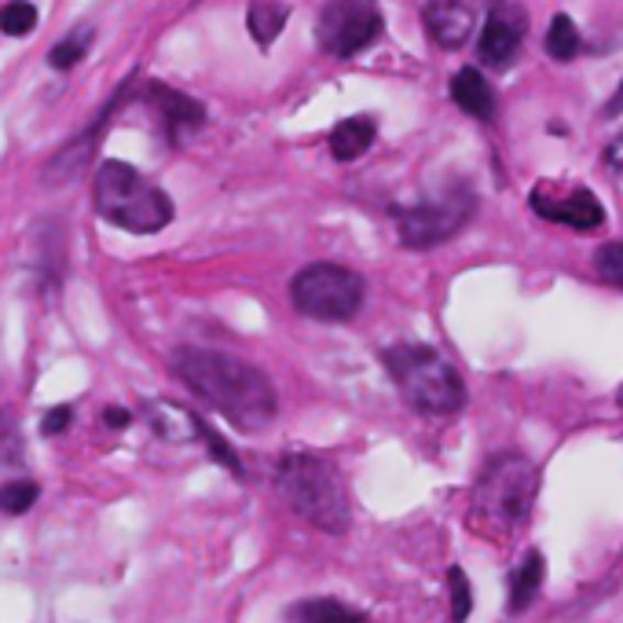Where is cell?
I'll return each mask as SVG.
<instances>
[{"instance_id": "cell-13", "label": "cell", "mask_w": 623, "mask_h": 623, "mask_svg": "<svg viewBox=\"0 0 623 623\" xmlns=\"http://www.w3.org/2000/svg\"><path fill=\"white\" fill-rule=\"evenodd\" d=\"M144 96H147V103L158 111L162 125H166V136L173 140V144H180V140L188 136V133H194V129L205 125V107L199 100H191V96L169 89V85L147 81L144 85Z\"/></svg>"}, {"instance_id": "cell-25", "label": "cell", "mask_w": 623, "mask_h": 623, "mask_svg": "<svg viewBox=\"0 0 623 623\" xmlns=\"http://www.w3.org/2000/svg\"><path fill=\"white\" fill-rule=\"evenodd\" d=\"M447 587H452V620L466 623L469 612H474V587H469V579L458 565L447 568Z\"/></svg>"}, {"instance_id": "cell-1", "label": "cell", "mask_w": 623, "mask_h": 623, "mask_svg": "<svg viewBox=\"0 0 623 623\" xmlns=\"http://www.w3.org/2000/svg\"><path fill=\"white\" fill-rule=\"evenodd\" d=\"M173 367L194 397H202L224 419H232L238 430H265L276 419V386L265 370L246 359L210 353V348H183L173 359Z\"/></svg>"}, {"instance_id": "cell-26", "label": "cell", "mask_w": 623, "mask_h": 623, "mask_svg": "<svg viewBox=\"0 0 623 623\" xmlns=\"http://www.w3.org/2000/svg\"><path fill=\"white\" fill-rule=\"evenodd\" d=\"M0 463H23V433H19L15 414L0 411Z\"/></svg>"}, {"instance_id": "cell-10", "label": "cell", "mask_w": 623, "mask_h": 623, "mask_svg": "<svg viewBox=\"0 0 623 623\" xmlns=\"http://www.w3.org/2000/svg\"><path fill=\"white\" fill-rule=\"evenodd\" d=\"M529 205L543 221L565 224L572 232H594L605 224V205L590 188H561V183H539L529 194Z\"/></svg>"}, {"instance_id": "cell-12", "label": "cell", "mask_w": 623, "mask_h": 623, "mask_svg": "<svg viewBox=\"0 0 623 623\" xmlns=\"http://www.w3.org/2000/svg\"><path fill=\"white\" fill-rule=\"evenodd\" d=\"M422 23L433 45H441L444 52H458L477 30V8L474 0H425Z\"/></svg>"}, {"instance_id": "cell-6", "label": "cell", "mask_w": 623, "mask_h": 623, "mask_svg": "<svg viewBox=\"0 0 623 623\" xmlns=\"http://www.w3.org/2000/svg\"><path fill=\"white\" fill-rule=\"evenodd\" d=\"M367 282L359 271L334 265V260H315V265L301 268L290 279V301L293 309L309 320L323 323H345L364 309Z\"/></svg>"}, {"instance_id": "cell-18", "label": "cell", "mask_w": 623, "mask_h": 623, "mask_svg": "<svg viewBox=\"0 0 623 623\" xmlns=\"http://www.w3.org/2000/svg\"><path fill=\"white\" fill-rule=\"evenodd\" d=\"M546 576V561L539 550H529L521 557V565L510 572V612H524L535 601Z\"/></svg>"}, {"instance_id": "cell-3", "label": "cell", "mask_w": 623, "mask_h": 623, "mask_svg": "<svg viewBox=\"0 0 623 623\" xmlns=\"http://www.w3.org/2000/svg\"><path fill=\"white\" fill-rule=\"evenodd\" d=\"M276 491L312 529L331 535H342L348 529V491L331 458L282 455L276 466Z\"/></svg>"}, {"instance_id": "cell-2", "label": "cell", "mask_w": 623, "mask_h": 623, "mask_svg": "<svg viewBox=\"0 0 623 623\" xmlns=\"http://www.w3.org/2000/svg\"><path fill=\"white\" fill-rule=\"evenodd\" d=\"M92 205L107 224L129 235H155L173 224V199L129 162L107 158L96 169Z\"/></svg>"}, {"instance_id": "cell-30", "label": "cell", "mask_w": 623, "mask_h": 623, "mask_svg": "<svg viewBox=\"0 0 623 623\" xmlns=\"http://www.w3.org/2000/svg\"><path fill=\"white\" fill-rule=\"evenodd\" d=\"M605 162H609L612 169H620V173H623V133L605 147Z\"/></svg>"}, {"instance_id": "cell-5", "label": "cell", "mask_w": 623, "mask_h": 623, "mask_svg": "<svg viewBox=\"0 0 623 623\" xmlns=\"http://www.w3.org/2000/svg\"><path fill=\"white\" fill-rule=\"evenodd\" d=\"M539 496V469L529 455L502 452L480 469L474 488V510L499 529H521L532 518Z\"/></svg>"}, {"instance_id": "cell-14", "label": "cell", "mask_w": 623, "mask_h": 623, "mask_svg": "<svg viewBox=\"0 0 623 623\" xmlns=\"http://www.w3.org/2000/svg\"><path fill=\"white\" fill-rule=\"evenodd\" d=\"M452 100L463 114L477 118V122H496L499 114V100H496V89L488 85V78L480 74L477 67H463L455 70L452 78Z\"/></svg>"}, {"instance_id": "cell-31", "label": "cell", "mask_w": 623, "mask_h": 623, "mask_svg": "<svg viewBox=\"0 0 623 623\" xmlns=\"http://www.w3.org/2000/svg\"><path fill=\"white\" fill-rule=\"evenodd\" d=\"M620 111H623V85L616 89V96H612V100H609L605 107H601V118H616Z\"/></svg>"}, {"instance_id": "cell-16", "label": "cell", "mask_w": 623, "mask_h": 623, "mask_svg": "<svg viewBox=\"0 0 623 623\" xmlns=\"http://www.w3.org/2000/svg\"><path fill=\"white\" fill-rule=\"evenodd\" d=\"M375 136H378L375 118L359 114V118H345V122H337L334 133H331V144H326V147H331V158L334 162L348 166V162L364 158L367 151L375 147Z\"/></svg>"}, {"instance_id": "cell-27", "label": "cell", "mask_w": 623, "mask_h": 623, "mask_svg": "<svg viewBox=\"0 0 623 623\" xmlns=\"http://www.w3.org/2000/svg\"><path fill=\"white\" fill-rule=\"evenodd\" d=\"M202 441H205V447H210V458H213V463H221V466L227 469V474L243 477V463H238V458H235L232 444H227L221 433H213L205 422H202Z\"/></svg>"}, {"instance_id": "cell-22", "label": "cell", "mask_w": 623, "mask_h": 623, "mask_svg": "<svg viewBox=\"0 0 623 623\" xmlns=\"http://www.w3.org/2000/svg\"><path fill=\"white\" fill-rule=\"evenodd\" d=\"M37 26V8L30 0H8L0 8V34L4 37H26Z\"/></svg>"}, {"instance_id": "cell-19", "label": "cell", "mask_w": 623, "mask_h": 623, "mask_svg": "<svg viewBox=\"0 0 623 623\" xmlns=\"http://www.w3.org/2000/svg\"><path fill=\"white\" fill-rule=\"evenodd\" d=\"M290 623H367V616L334 598H309L290 609Z\"/></svg>"}, {"instance_id": "cell-8", "label": "cell", "mask_w": 623, "mask_h": 623, "mask_svg": "<svg viewBox=\"0 0 623 623\" xmlns=\"http://www.w3.org/2000/svg\"><path fill=\"white\" fill-rule=\"evenodd\" d=\"M386 30L378 0H326L315 19V45L334 59H353L367 52Z\"/></svg>"}, {"instance_id": "cell-20", "label": "cell", "mask_w": 623, "mask_h": 623, "mask_svg": "<svg viewBox=\"0 0 623 623\" xmlns=\"http://www.w3.org/2000/svg\"><path fill=\"white\" fill-rule=\"evenodd\" d=\"M543 45H546V56H550V59H557V63H572L583 41H579V30H576L572 19L561 12V15H554V23H550V30H546V41H543Z\"/></svg>"}, {"instance_id": "cell-24", "label": "cell", "mask_w": 623, "mask_h": 623, "mask_svg": "<svg viewBox=\"0 0 623 623\" xmlns=\"http://www.w3.org/2000/svg\"><path fill=\"white\" fill-rule=\"evenodd\" d=\"M37 502V485L34 480H12V485H0V513L19 518Z\"/></svg>"}, {"instance_id": "cell-15", "label": "cell", "mask_w": 623, "mask_h": 623, "mask_svg": "<svg viewBox=\"0 0 623 623\" xmlns=\"http://www.w3.org/2000/svg\"><path fill=\"white\" fill-rule=\"evenodd\" d=\"M147 419H151V430H155L162 441L169 444H191L202 436V419L194 411H188L183 403H173V400H155L147 408Z\"/></svg>"}, {"instance_id": "cell-32", "label": "cell", "mask_w": 623, "mask_h": 623, "mask_svg": "<svg viewBox=\"0 0 623 623\" xmlns=\"http://www.w3.org/2000/svg\"><path fill=\"white\" fill-rule=\"evenodd\" d=\"M616 403H620V408H623V386L616 389Z\"/></svg>"}, {"instance_id": "cell-7", "label": "cell", "mask_w": 623, "mask_h": 623, "mask_svg": "<svg viewBox=\"0 0 623 623\" xmlns=\"http://www.w3.org/2000/svg\"><path fill=\"white\" fill-rule=\"evenodd\" d=\"M477 213V194L469 188H452L436 199L414 202V205H397V235L408 249H433L455 238L469 224V216Z\"/></svg>"}, {"instance_id": "cell-11", "label": "cell", "mask_w": 623, "mask_h": 623, "mask_svg": "<svg viewBox=\"0 0 623 623\" xmlns=\"http://www.w3.org/2000/svg\"><path fill=\"white\" fill-rule=\"evenodd\" d=\"M129 85H122L118 89V96L111 103L103 107L100 111V122H92L78 140H70L67 147L56 151V155L48 158V166L45 173H41V180H45V188H63V183H70V180H78L85 169H89V162H92V147L100 144V136H103V129L111 125V114L118 111V103L122 100H133V92H125Z\"/></svg>"}, {"instance_id": "cell-4", "label": "cell", "mask_w": 623, "mask_h": 623, "mask_svg": "<svg viewBox=\"0 0 623 623\" xmlns=\"http://www.w3.org/2000/svg\"><path fill=\"white\" fill-rule=\"evenodd\" d=\"M389 378L397 381L400 397L422 414H455L466 403V381L430 345H392L381 353Z\"/></svg>"}, {"instance_id": "cell-21", "label": "cell", "mask_w": 623, "mask_h": 623, "mask_svg": "<svg viewBox=\"0 0 623 623\" xmlns=\"http://www.w3.org/2000/svg\"><path fill=\"white\" fill-rule=\"evenodd\" d=\"M92 34H96L92 26H78V30H74L70 37H63L59 45L48 52V63H52V70H74V67H78V63H81L85 56H89Z\"/></svg>"}, {"instance_id": "cell-29", "label": "cell", "mask_w": 623, "mask_h": 623, "mask_svg": "<svg viewBox=\"0 0 623 623\" xmlns=\"http://www.w3.org/2000/svg\"><path fill=\"white\" fill-rule=\"evenodd\" d=\"M103 422L111 425V430H125V425L133 422V414H129L125 408H107L103 411Z\"/></svg>"}, {"instance_id": "cell-28", "label": "cell", "mask_w": 623, "mask_h": 623, "mask_svg": "<svg viewBox=\"0 0 623 623\" xmlns=\"http://www.w3.org/2000/svg\"><path fill=\"white\" fill-rule=\"evenodd\" d=\"M70 422H74V411L67 408V403H59V408H52L45 414V422H41V433H45V436H59V433L70 430Z\"/></svg>"}, {"instance_id": "cell-17", "label": "cell", "mask_w": 623, "mask_h": 623, "mask_svg": "<svg viewBox=\"0 0 623 623\" xmlns=\"http://www.w3.org/2000/svg\"><path fill=\"white\" fill-rule=\"evenodd\" d=\"M287 19H290V8L282 4V0H254L246 12V30L260 48H271L282 30H287Z\"/></svg>"}, {"instance_id": "cell-23", "label": "cell", "mask_w": 623, "mask_h": 623, "mask_svg": "<svg viewBox=\"0 0 623 623\" xmlns=\"http://www.w3.org/2000/svg\"><path fill=\"white\" fill-rule=\"evenodd\" d=\"M594 271L601 282L623 290V238H609L594 249Z\"/></svg>"}, {"instance_id": "cell-9", "label": "cell", "mask_w": 623, "mask_h": 623, "mask_svg": "<svg viewBox=\"0 0 623 623\" xmlns=\"http://www.w3.org/2000/svg\"><path fill=\"white\" fill-rule=\"evenodd\" d=\"M529 34V12L521 0H488V19L477 37V59L491 70H507Z\"/></svg>"}]
</instances>
